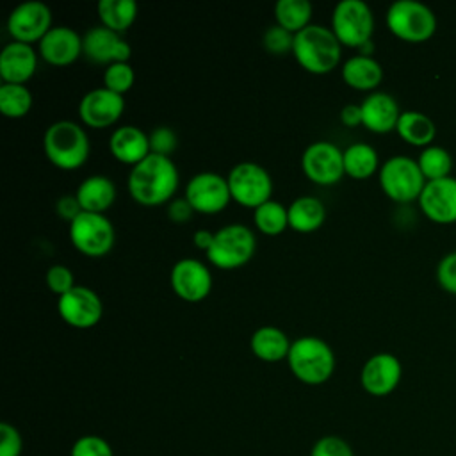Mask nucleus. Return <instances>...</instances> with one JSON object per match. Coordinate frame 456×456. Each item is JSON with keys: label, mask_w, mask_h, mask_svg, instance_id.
Segmentation results:
<instances>
[{"label": "nucleus", "mask_w": 456, "mask_h": 456, "mask_svg": "<svg viewBox=\"0 0 456 456\" xmlns=\"http://www.w3.org/2000/svg\"><path fill=\"white\" fill-rule=\"evenodd\" d=\"M55 210H57V216H59V217H62V219H66V221H69V223H71L73 219H77V217L84 212L75 194H64V196H61V198L57 200V203H55Z\"/></svg>", "instance_id": "obj_43"}, {"label": "nucleus", "mask_w": 456, "mask_h": 456, "mask_svg": "<svg viewBox=\"0 0 456 456\" xmlns=\"http://www.w3.org/2000/svg\"><path fill=\"white\" fill-rule=\"evenodd\" d=\"M23 449V440L20 431L9 424H0V456H20Z\"/></svg>", "instance_id": "obj_42"}, {"label": "nucleus", "mask_w": 456, "mask_h": 456, "mask_svg": "<svg viewBox=\"0 0 456 456\" xmlns=\"http://www.w3.org/2000/svg\"><path fill=\"white\" fill-rule=\"evenodd\" d=\"M69 456H114L109 442L98 435H84L75 440Z\"/></svg>", "instance_id": "obj_37"}, {"label": "nucleus", "mask_w": 456, "mask_h": 456, "mask_svg": "<svg viewBox=\"0 0 456 456\" xmlns=\"http://www.w3.org/2000/svg\"><path fill=\"white\" fill-rule=\"evenodd\" d=\"M314 7L308 0H278L274 5L276 25L297 34L310 25Z\"/></svg>", "instance_id": "obj_31"}, {"label": "nucleus", "mask_w": 456, "mask_h": 456, "mask_svg": "<svg viewBox=\"0 0 456 456\" xmlns=\"http://www.w3.org/2000/svg\"><path fill=\"white\" fill-rule=\"evenodd\" d=\"M32 109V93L25 84H7L0 86V110L5 118H23Z\"/></svg>", "instance_id": "obj_33"}, {"label": "nucleus", "mask_w": 456, "mask_h": 456, "mask_svg": "<svg viewBox=\"0 0 456 456\" xmlns=\"http://www.w3.org/2000/svg\"><path fill=\"white\" fill-rule=\"evenodd\" d=\"M228 187L232 200L242 207L256 208L271 200L273 178L265 167L256 162H239L235 164L228 176Z\"/></svg>", "instance_id": "obj_10"}, {"label": "nucleus", "mask_w": 456, "mask_h": 456, "mask_svg": "<svg viewBox=\"0 0 456 456\" xmlns=\"http://www.w3.org/2000/svg\"><path fill=\"white\" fill-rule=\"evenodd\" d=\"M419 167L424 175V178L429 182V180H440V178H445V176H451V169H452V157L451 153L442 148V146H436V144H431V146H426L419 159Z\"/></svg>", "instance_id": "obj_34"}, {"label": "nucleus", "mask_w": 456, "mask_h": 456, "mask_svg": "<svg viewBox=\"0 0 456 456\" xmlns=\"http://www.w3.org/2000/svg\"><path fill=\"white\" fill-rule=\"evenodd\" d=\"M43 150L55 167L77 169L89 159L91 144L86 130L78 123L59 119L45 130Z\"/></svg>", "instance_id": "obj_3"}, {"label": "nucleus", "mask_w": 456, "mask_h": 456, "mask_svg": "<svg viewBox=\"0 0 456 456\" xmlns=\"http://www.w3.org/2000/svg\"><path fill=\"white\" fill-rule=\"evenodd\" d=\"M287 362L290 372L306 385H322L335 370L333 349L326 340L314 335L292 340Z\"/></svg>", "instance_id": "obj_4"}, {"label": "nucleus", "mask_w": 456, "mask_h": 456, "mask_svg": "<svg viewBox=\"0 0 456 456\" xmlns=\"http://www.w3.org/2000/svg\"><path fill=\"white\" fill-rule=\"evenodd\" d=\"M362 125L374 134H388L395 130L401 109L395 98L383 91H374L360 103Z\"/></svg>", "instance_id": "obj_21"}, {"label": "nucleus", "mask_w": 456, "mask_h": 456, "mask_svg": "<svg viewBox=\"0 0 456 456\" xmlns=\"http://www.w3.org/2000/svg\"><path fill=\"white\" fill-rule=\"evenodd\" d=\"M96 12L103 27L123 34L137 18V4L135 0H100Z\"/></svg>", "instance_id": "obj_29"}, {"label": "nucleus", "mask_w": 456, "mask_h": 456, "mask_svg": "<svg viewBox=\"0 0 456 456\" xmlns=\"http://www.w3.org/2000/svg\"><path fill=\"white\" fill-rule=\"evenodd\" d=\"M69 240L82 255L100 258L114 248L116 232L105 214L84 210L69 223Z\"/></svg>", "instance_id": "obj_9"}, {"label": "nucleus", "mask_w": 456, "mask_h": 456, "mask_svg": "<svg viewBox=\"0 0 456 456\" xmlns=\"http://www.w3.org/2000/svg\"><path fill=\"white\" fill-rule=\"evenodd\" d=\"M37 69V53L32 45L12 41L2 48L0 77L7 84H25Z\"/></svg>", "instance_id": "obj_22"}, {"label": "nucleus", "mask_w": 456, "mask_h": 456, "mask_svg": "<svg viewBox=\"0 0 456 456\" xmlns=\"http://www.w3.org/2000/svg\"><path fill=\"white\" fill-rule=\"evenodd\" d=\"M403 376V365L392 353H376L362 367L360 383L363 390L376 397L392 394Z\"/></svg>", "instance_id": "obj_18"}, {"label": "nucleus", "mask_w": 456, "mask_h": 456, "mask_svg": "<svg viewBox=\"0 0 456 456\" xmlns=\"http://www.w3.org/2000/svg\"><path fill=\"white\" fill-rule=\"evenodd\" d=\"M331 30L340 45L358 50L372 37V9L363 0H340L331 14Z\"/></svg>", "instance_id": "obj_8"}, {"label": "nucleus", "mask_w": 456, "mask_h": 456, "mask_svg": "<svg viewBox=\"0 0 456 456\" xmlns=\"http://www.w3.org/2000/svg\"><path fill=\"white\" fill-rule=\"evenodd\" d=\"M169 283L180 299L187 303H200L212 290V273L196 258H180L171 267Z\"/></svg>", "instance_id": "obj_15"}, {"label": "nucleus", "mask_w": 456, "mask_h": 456, "mask_svg": "<svg viewBox=\"0 0 456 456\" xmlns=\"http://www.w3.org/2000/svg\"><path fill=\"white\" fill-rule=\"evenodd\" d=\"M378 176L383 192L397 203L419 200L428 182L419 167V162L406 155H394L387 159L381 164Z\"/></svg>", "instance_id": "obj_7"}, {"label": "nucleus", "mask_w": 456, "mask_h": 456, "mask_svg": "<svg viewBox=\"0 0 456 456\" xmlns=\"http://www.w3.org/2000/svg\"><path fill=\"white\" fill-rule=\"evenodd\" d=\"M176 134L173 128L169 126H155L150 134V148H151V153H157V155H166L169 157L175 148H176Z\"/></svg>", "instance_id": "obj_40"}, {"label": "nucleus", "mask_w": 456, "mask_h": 456, "mask_svg": "<svg viewBox=\"0 0 456 456\" xmlns=\"http://www.w3.org/2000/svg\"><path fill=\"white\" fill-rule=\"evenodd\" d=\"M57 312L66 324L84 330L100 322L103 315V303L93 289L75 285L57 299Z\"/></svg>", "instance_id": "obj_14"}, {"label": "nucleus", "mask_w": 456, "mask_h": 456, "mask_svg": "<svg viewBox=\"0 0 456 456\" xmlns=\"http://www.w3.org/2000/svg\"><path fill=\"white\" fill-rule=\"evenodd\" d=\"M75 196L82 210L103 214L116 200V185L105 175H91L80 182Z\"/></svg>", "instance_id": "obj_24"}, {"label": "nucleus", "mask_w": 456, "mask_h": 456, "mask_svg": "<svg viewBox=\"0 0 456 456\" xmlns=\"http://www.w3.org/2000/svg\"><path fill=\"white\" fill-rule=\"evenodd\" d=\"M262 43H264V48H265L269 53L281 55V53L292 52L294 34L274 23V25H271V27L265 28L264 37H262Z\"/></svg>", "instance_id": "obj_36"}, {"label": "nucleus", "mask_w": 456, "mask_h": 456, "mask_svg": "<svg viewBox=\"0 0 456 456\" xmlns=\"http://www.w3.org/2000/svg\"><path fill=\"white\" fill-rule=\"evenodd\" d=\"M310 456H354V452L344 438L326 435L314 444Z\"/></svg>", "instance_id": "obj_39"}, {"label": "nucleus", "mask_w": 456, "mask_h": 456, "mask_svg": "<svg viewBox=\"0 0 456 456\" xmlns=\"http://www.w3.org/2000/svg\"><path fill=\"white\" fill-rule=\"evenodd\" d=\"M192 214H194V208L185 200V196L183 198H175L167 203V216L175 223H185L192 217Z\"/></svg>", "instance_id": "obj_44"}, {"label": "nucleus", "mask_w": 456, "mask_h": 456, "mask_svg": "<svg viewBox=\"0 0 456 456\" xmlns=\"http://www.w3.org/2000/svg\"><path fill=\"white\" fill-rule=\"evenodd\" d=\"M46 285L59 297L75 287V276L68 265L53 264L46 271Z\"/></svg>", "instance_id": "obj_38"}, {"label": "nucleus", "mask_w": 456, "mask_h": 456, "mask_svg": "<svg viewBox=\"0 0 456 456\" xmlns=\"http://www.w3.org/2000/svg\"><path fill=\"white\" fill-rule=\"evenodd\" d=\"M125 110V98L107 87L87 91L78 102V118L86 126L107 128L114 125Z\"/></svg>", "instance_id": "obj_17"}, {"label": "nucleus", "mask_w": 456, "mask_h": 456, "mask_svg": "<svg viewBox=\"0 0 456 456\" xmlns=\"http://www.w3.org/2000/svg\"><path fill=\"white\" fill-rule=\"evenodd\" d=\"M388 30L408 43L428 41L436 30L435 12L417 0H395L387 9Z\"/></svg>", "instance_id": "obj_6"}, {"label": "nucleus", "mask_w": 456, "mask_h": 456, "mask_svg": "<svg viewBox=\"0 0 456 456\" xmlns=\"http://www.w3.org/2000/svg\"><path fill=\"white\" fill-rule=\"evenodd\" d=\"M294 59L301 68L314 75H326L337 68L342 55V45L331 27L310 23L294 34Z\"/></svg>", "instance_id": "obj_2"}, {"label": "nucleus", "mask_w": 456, "mask_h": 456, "mask_svg": "<svg viewBox=\"0 0 456 456\" xmlns=\"http://www.w3.org/2000/svg\"><path fill=\"white\" fill-rule=\"evenodd\" d=\"M290 340L287 333L276 326H260L249 338L251 353L262 362H281L289 356Z\"/></svg>", "instance_id": "obj_26"}, {"label": "nucleus", "mask_w": 456, "mask_h": 456, "mask_svg": "<svg viewBox=\"0 0 456 456\" xmlns=\"http://www.w3.org/2000/svg\"><path fill=\"white\" fill-rule=\"evenodd\" d=\"M109 150L116 160L134 167L151 153L150 135L135 125L118 126L109 137Z\"/></svg>", "instance_id": "obj_23"}, {"label": "nucleus", "mask_w": 456, "mask_h": 456, "mask_svg": "<svg viewBox=\"0 0 456 456\" xmlns=\"http://www.w3.org/2000/svg\"><path fill=\"white\" fill-rule=\"evenodd\" d=\"M417 201L422 214L428 219L438 224L454 223L456 221V178L445 176L440 180L426 182Z\"/></svg>", "instance_id": "obj_19"}, {"label": "nucleus", "mask_w": 456, "mask_h": 456, "mask_svg": "<svg viewBox=\"0 0 456 456\" xmlns=\"http://www.w3.org/2000/svg\"><path fill=\"white\" fill-rule=\"evenodd\" d=\"M82 48L86 59L94 64L110 66L114 62H128L132 48L123 34H118L103 25H94L82 36Z\"/></svg>", "instance_id": "obj_16"}, {"label": "nucleus", "mask_w": 456, "mask_h": 456, "mask_svg": "<svg viewBox=\"0 0 456 456\" xmlns=\"http://www.w3.org/2000/svg\"><path fill=\"white\" fill-rule=\"evenodd\" d=\"M378 151L367 142H353L344 150V171L347 176L365 180L378 171Z\"/></svg>", "instance_id": "obj_30"}, {"label": "nucleus", "mask_w": 456, "mask_h": 456, "mask_svg": "<svg viewBox=\"0 0 456 456\" xmlns=\"http://www.w3.org/2000/svg\"><path fill=\"white\" fill-rule=\"evenodd\" d=\"M253 223L264 235H280L289 226V210L280 201L269 200L255 208Z\"/></svg>", "instance_id": "obj_32"}, {"label": "nucleus", "mask_w": 456, "mask_h": 456, "mask_svg": "<svg viewBox=\"0 0 456 456\" xmlns=\"http://www.w3.org/2000/svg\"><path fill=\"white\" fill-rule=\"evenodd\" d=\"M52 27V11L39 0H25L7 16V32L12 41L27 45L39 43Z\"/></svg>", "instance_id": "obj_13"}, {"label": "nucleus", "mask_w": 456, "mask_h": 456, "mask_svg": "<svg viewBox=\"0 0 456 456\" xmlns=\"http://www.w3.org/2000/svg\"><path fill=\"white\" fill-rule=\"evenodd\" d=\"M289 228L299 233H310L322 226L326 219V207L315 196H299L289 207Z\"/></svg>", "instance_id": "obj_27"}, {"label": "nucleus", "mask_w": 456, "mask_h": 456, "mask_svg": "<svg viewBox=\"0 0 456 456\" xmlns=\"http://www.w3.org/2000/svg\"><path fill=\"white\" fill-rule=\"evenodd\" d=\"M305 176L317 185H333L344 175V151L330 141L308 144L301 157Z\"/></svg>", "instance_id": "obj_11"}, {"label": "nucleus", "mask_w": 456, "mask_h": 456, "mask_svg": "<svg viewBox=\"0 0 456 456\" xmlns=\"http://www.w3.org/2000/svg\"><path fill=\"white\" fill-rule=\"evenodd\" d=\"M255 249L253 230L242 223H230L214 232L207 258L219 269H237L253 258Z\"/></svg>", "instance_id": "obj_5"}, {"label": "nucleus", "mask_w": 456, "mask_h": 456, "mask_svg": "<svg viewBox=\"0 0 456 456\" xmlns=\"http://www.w3.org/2000/svg\"><path fill=\"white\" fill-rule=\"evenodd\" d=\"M185 200L194 212L217 214L232 201L228 180L216 171H200L187 182Z\"/></svg>", "instance_id": "obj_12"}, {"label": "nucleus", "mask_w": 456, "mask_h": 456, "mask_svg": "<svg viewBox=\"0 0 456 456\" xmlns=\"http://www.w3.org/2000/svg\"><path fill=\"white\" fill-rule=\"evenodd\" d=\"M180 183L176 164L171 157L150 153L135 164L126 178L132 200L142 207H157L169 203Z\"/></svg>", "instance_id": "obj_1"}, {"label": "nucleus", "mask_w": 456, "mask_h": 456, "mask_svg": "<svg viewBox=\"0 0 456 456\" xmlns=\"http://www.w3.org/2000/svg\"><path fill=\"white\" fill-rule=\"evenodd\" d=\"M438 285L451 294H456V251L444 255L436 265Z\"/></svg>", "instance_id": "obj_41"}, {"label": "nucleus", "mask_w": 456, "mask_h": 456, "mask_svg": "<svg viewBox=\"0 0 456 456\" xmlns=\"http://www.w3.org/2000/svg\"><path fill=\"white\" fill-rule=\"evenodd\" d=\"M37 52L52 66L73 64L84 53L82 36L68 25H55L37 43Z\"/></svg>", "instance_id": "obj_20"}, {"label": "nucleus", "mask_w": 456, "mask_h": 456, "mask_svg": "<svg viewBox=\"0 0 456 456\" xmlns=\"http://www.w3.org/2000/svg\"><path fill=\"white\" fill-rule=\"evenodd\" d=\"M340 121H342V125H346L349 128L362 125V109H360V105H356V103L344 105L342 110H340Z\"/></svg>", "instance_id": "obj_45"}, {"label": "nucleus", "mask_w": 456, "mask_h": 456, "mask_svg": "<svg viewBox=\"0 0 456 456\" xmlns=\"http://www.w3.org/2000/svg\"><path fill=\"white\" fill-rule=\"evenodd\" d=\"M395 132L403 141L411 146H431L436 135L435 121L419 110H403L395 126Z\"/></svg>", "instance_id": "obj_28"}, {"label": "nucleus", "mask_w": 456, "mask_h": 456, "mask_svg": "<svg viewBox=\"0 0 456 456\" xmlns=\"http://www.w3.org/2000/svg\"><path fill=\"white\" fill-rule=\"evenodd\" d=\"M342 78L351 89L374 93L383 80V68L374 57L356 53L344 61Z\"/></svg>", "instance_id": "obj_25"}, {"label": "nucleus", "mask_w": 456, "mask_h": 456, "mask_svg": "<svg viewBox=\"0 0 456 456\" xmlns=\"http://www.w3.org/2000/svg\"><path fill=\"white\" fill-rule=\"evenodd\" d=\"M212 240H214V232H210V230H196L194 235H192L194 246H196L198 249H203L205 253L208 251Z\"/></svg>", "instance_id": "obj_46"}, {"label": "nucleus", "mask_w": 456, "mask_h": 456, "mask_svg": "<svg viewBox=\"0 0 456 456\" xmlns=\"http://www.w3.org/2000/svg\"><path fill=\"white\" fill-rule=\"evenodd\" d=\"M135 80V73L130 62H114L105 68L103 71V87L125 94L126 91L132 89Z\"/></svg>", "instance_id": "obj_35"}]
</instances>
